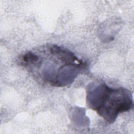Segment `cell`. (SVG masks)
<instances>
[{"instance_id": "6da1fadb", "label": "cell", "mask_w": 134, "mask_h": 134, "mask_svg": "<svg viewBox=\"0 0 134 134\" xmlns=\"http://www.w3.org/2000/svg\"><path fill=\"white\" fill-rule=\"evenodd\" d=\"M21 64L38 80L56 87L71 84L87 66L72 51L54 44L28 52L22 57Z\"/></svg>"}, {"instance_id": "7a4b0ae2", "label": "cell", "mask_w": 134, "mask_h": 134, "mask_svg": "<svg viewBox=\"0 0 134 134\" xmlns=\"http://www.w3.org/2000/svg\"><path fill=\"white\" fill-rule=\"evenodd\" d=\"M86 101L90 108L108 122H114L120 113L129 110L133 106L129 91L124 87L113 88L105 83L90 84Z\"/></svg>"}]
</instances>
